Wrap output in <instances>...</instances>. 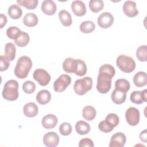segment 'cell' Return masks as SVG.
Listing matches in <instances>:
<instances>
[{"label": "cell", "mask_w": 147, "mask_h": 147, "mask_svg": "<svg viewBox=\"0 0 147 147\" xmlns=\"http://www.w3.org/2000/svg\"><path fill=\"white\" fill-rule=\"evenodd\" d=\"M32 67V60L26 56H22L17 61L14 69V75L19 79H25L28 76Z\"/></svg>", "instance_id": "1"}, {"label": "cell", "mask_w": 147, "mask_h": 147, "mask_svg": "<svg viewBox=\"0 0 147 147\" xmlns=\"http://www.w3.org/2000/svg\"><path fill=\"white\" fill-rule=\"evenodd\" d=\"M18 83L13 79L7 81L3 86L2 92L3 98L9 101H14L17 99L18 93Z\"/></svg>", "instance_id": "2"}, {"label": "cell", "mask_w": 147, "mask_h": 147, "mask_svg": "<svg viewBox=\"0 0 147 147\" xmlns=\"http://www.w3.org/2000/svg\"><path fill=\"white\" fill-rule=\"evenodd\" d=\"M117 67L123 72L130 73L133 72L136 68V62L130 56L124 55H119L117 60Z\"/></svg>", "instance_id": "3"}, {"label": "cell", "mask_w": 147, "mask_h": 147, "mask_svg": "<svg viewBox=\"0 0 147 147\" xmlns=\"http://www.w3.org/2000/svg\"><path fill=\"white\" fill-rule=\"evenodd\" d=\"M111 75L99 72L97 77L96 89L101 94L107 93L111 87Z\"/></svg>", "instance_id": "4"}, {"label": "cell", "mask_w": 147, "mask_h": 147, "mask_svg": "<svg viewBox=\"0 0 147 147\" xmlns=\"http://www.w3.org/2000/svg\"><path fill=\"white\" fill-rule=\"evenodd\" d=\"M92 86V80L90 77L86 76L75 81L74 89L75 93L79 95H83L89 91Z\"/></svg>", "instance_id": "5"}, {"label": "cell", "mask_w": 147, "mask_h": 147, "mask_svg": "<svg viewBox=\"0 0 147 147\" xmlns=\"http://www.w3.org/2000/svg\"><path fill=\"white\" fill-rule=\"evenodd\" d=\"M71 78L67 74L61 75L53 83V89L56 92H61L71 84Z\"/></svg>", "instance_id": "6"}, {"label": "cell", "mask_w": 147, "mask_h": 147, "mask_svg": "<svg viewBox=\"0 0 147 147\" xmlns=\"http://www.w3.org/2000/svg\"><path fill=\"white\" fill-rule=\"evenodd\" d=\"M33 79L42 86L48 85L51 80L49 74L44 69L38 68L36 69L33 74Z\"/></svg>", "instance_id": "7"}, {"label": "cell", "mask_w": 147, "mask_h": 147, "mask_svg": "<svg viewBox=\"0 0 147 147\" xmlns=\"http://www.w3.org/2000/svg\"><path fill=\"white\" fill-rule=\"evenodd\" d=\"M125 118L127 123L130 126L137 125L140 119L139 110L134 107H130L127 109L125 113Z\"/></svg>", "instance_id": "8"}, {"label": "cell", "mask_w": 147, "mask_h": 147, "mask_svg": "<svg viewBox=\"0 0 147 147\" xmlns=\"http://www.w3.org/2000/svg\"><path fill=\"white\" fill-rule=\"evenodd\" d=\"M98 25L103 29H106L111 26L114 22V17L109 12H104L98 17Z\"/></svg>", "instance_id": "9"}, {"label": "cell", "mask_w": 147, "mask_h": 147, "mask_svg": "<svg viewBox=\"0 0 147 147\" xmlns=\"http://www.w3.org/2000/svg\"><path fill=\"white\" fill-rule=\"evenodd\" d=\"M126 141V136L122 132H117L111 136L109 147H123L125 145Z\"/></svg>", "instance_id": "10"}, {"label": "cell", "mask_w": 147, "mask_h": 147, "mask_svg": "<svg viewBox=\"0 0 147 147\" xmlns=\"http://www.w3.org/2000/svg\"><path fill=\"white\" fill-rule=\"evenodd\" d=\"M59 142L58 134L53 131L48 132L43 137V142L47 147L56 146Z\"/></svg>", "instance_id": "11"}, {"label": "cell", "mask_w": 147, "mask_h": 147, "mask_svg": "<svg viewBox=\"0 0 147 147\" xmlns=\"http://www.w3.org/2000/svg\"><path fill=\"white\" fill-rule=\"evenodd\" d=\"M123 11L125 14L129 17H134L138 15L136 3L133 1H126L123 5Z\"/></svg>", "instance_id": "12"}, {"label": "cell", "mask_w": 147, "mask_h": 147, "mask_svg": "<svg viewBox=\"0 0 147 147\" xmlns=\"http://www.w3.org/2000/svg\"><path fill=\"white\" fill-rule=\"evenodd\" d=\"M42 12L48 16L53 15L57 10L55 2L52 0H44L41 6Z\"/></svg>", "instance_id": "13"}, {"label": "cell", "mask_w": 147, "mask_h": 147, "mask_svg": "<svg viewBox=\"0 0 147 147\" xmlns=\"http://www.w3.org/2000/svg\"><path fill=\"white\" fill-rule=\"evenodd\" d=\"M57 118L55 115L49 114L45 115L41 121L42 126L47 129L54 128L57 123Z\"/></svg>", "instance_id": "14"}, {"label": "cell", "mask_w": 147, "mask_h": 147, "mask_svg": "<svg viewBox=\"0 0 147 147\" xmlns=\"http://www.w3.org/2000/svg\"><path fill=\"white\" fill-rule=\"evenodd\" d=\"M71 9L73 13L77 16L81 17L86 13L85 3L81 1H74L72 2Z\"/></svg>", "instance_id": "15"}, {"label": "cell", "mask_w": 147, "mask_h": 147, "mask_svg": "<svg viewBox=\"0 0 147 147\" xmlns=\"http://www.w3.org/2000/svg\"><path fill=\"white\" fill-rule=\"evenodd\" d=\"M24 114L25 116L32 118L35 117L38 113V108L36 103L29 102L26 103L23 108Z\"/></svg>", "instance_id": "16"}, {"label": "cell", "mask_w": 147, "mask_h": 147, "mask_svg": "<svg viewBox=\"0 0 147 147\" xmlns=\"http://www.w3.org/2000/svg\"><path fill=\"white\" fill-rule=\"evenodd\" d=\"M51 99V94L48 90H42L36 95V99L37 102L42 105H46L49 102Z\"/></svg>", "instance_id": "17"}, {"label": "cell", "mask_w": 147, "mask_h": 147, "mask_svg": "<svg viewBox=\"0 0 147 147\" xmlns=\"http://www.w3.org/2000/svg\"><path fill=\"white\" fill-rule=\"evenodd\" d=\"M111 98L112 101L114 103L117 105H120L124 103L126 100V92L115 88L112 92Z\"/></svg>", "instance_id": "18"}, {"label": "cell", "mask_w": 147, "mask_h": 147, "mask_svg": "<svg viewBox=\"0 0 147 147\" xmlns=\"http://www.w3.org/2000/svg\"><path fill=\"white\" fill-rule=\"evenodd\" d=\"M133 83L136 86L141 87L146 84L147 76L145 72L140 71L137 72L133 77Z\"/></svg>", "instance_id": "19"}, {"label": "cell", "mask_w": 147, "mask_h": 147, "mask_svg": "<svg viewBox=\"0 0 147 147\" xmlns=\"http://www.w3.org/2000/svg\"><path fill=\"white\" fill-rule=\"evenodd\" d=\"M37 16L33 13H26L23 18L24 24L28 27H33L38 23Z\"/></svg>", "instance_id": "20"}, {"label": "cell", "mask_w": 147, "mask_h": 147, "mask_svg": "<svg viewBox=\"0 0 147 147\" xmlns=\"http://www.w3.org/2000/svg\"><path fill=\"white\" fill-rule=\"evenodd\" d=\"M96 111L95 109L92 106H87L82 110V116L87 121L93 120L96 116Z\"/></svg>", "instance_id": "21"}, {"label": "cell", "mask_w": 147, "mask_h": 147, "mask_svg": "<svg viewBox=\"0 0 147 147\" xmlns=\"http://www.w3.org/2000/svg\"><path fill=\"white\" fill-rule=\"evenodd\" d=\"M90 129V125L83 121H79L75 124L76 131L80 135H84L88 133Z\"/></svg>", "instance_id": "22"}, {"label": "cell", "mask_w": 147, "mask_h": 147, "mask_svg": "<svg viewBox=\"0 0 147 147\" xmlns=\"http://www.w3.org/2000/svg\"><path fill=\"white\" fill-rule=\"evenodd\" d=\"M8 15L14 20L19 19L22 14L21 8L17 5H12L8 9Z\"/></svg>", "instance_id": "23"}, {"label": "cell", "mask_w": 147, "mask_h": 147, "mask_svg": "<svg viewBox=\"0 0 147 147\" xmlns=\"http://www.w3.org/2000/svg\"><path fill=\"white\" fill-rule=\"evenodd\" d=\"M59 17L61 24L65 26H69L72 22V17L70 13L65 10H62L59 13Z\"/></svg>", "instance_id": "24"}, {"label": "cell", "mask_w": 147, "mask_h": 147, "mask_svg": "<svg viewBox=\"0 0 147 147\" xmlns=\"http://www.w3.org/2000/svg\"><path fill=\"white\" fill-rule=\"evenodd\" d=\"M76 65V59L68 57L63 63V68L67 73H74Z\"/></svg>", "instance_id": "25"}, {"label": "cell", "mask_w": 147, "mask_h": 147, "mask_svg": "<svg viewBox=\"0 0 147 147\" xmlns=\"http://www.w3.org/2000/svg\"><path fill=\"white\" fill-rule=\"evenodd\" d=\"M5 56L9 61H13L16 57V48L12 42H8L5 47Z\"/></svg>", "instance_id": "26"}, {"label": "cell", "mask_w": 147, "mask_h": 147, "mask_svg": "<svg viewBox=\"0 0 147 147\" xmlns=\"http://www.w3.org/2000/svg\"><path fill=\"white\" fill-rule=\"evenodd\" d=\"M86 72L87 66L84 61L81 59H76V65L74 73L79 76H83Z\"/></svg>", "instance_id": "27"}, {"label": "cell", "mask_w": 147, "mask_h": 147, "mask_svg": "<svg viewBox=\"0 0 147 147\" xmlns=\"http://www.w3.org/2000/svg\"><path fill=\"white\" fill-rule=\"evenodd\" d=\"M130 85L129 82L125 79H119L116 80L115 83V88L125 92H126L130 90Z\"/></svg>", "instance_id": "28"}, {"label": "cell", "mask_w": 147, "mask_h": 147, "mask_svg": "<svg viewBox=\"0 0 147 147\" xmlns=\"http://www.w3.org/2000/svg\"><path fill=\"white\" fill-rule=\"evenodd\" d=\"M29 40V35L25 32H22L21 34L16 40H14V42L18 47H24L28 45Z\"/></svg>", "instance_id": "29"}, {"label": "cell", "mask_w": 147, "mask_h": 147, "mask_svg": "<svg viewBox=\"0 0 147 147\" xmlns=\"http://www.w3.org/2000/svg\"><path fill=\"white\" fill-rule=\"evenodd\" d=\"M95 29L94 23L91 21H85L80 25V30L84 33H90Z\"/></svg>", "instance_id": "30"}, {"label": "cell", "mask_w": 147, "mask_h": 147, "mask_svg": "<svg viewBox=\"0 0 147 147\" xmlns=\"http://www.w3.org/2000/svg\"><path fill=\"white\" fill-rule=\"evenodd\" d=\"M104 7V3L102 0H90L89 7L94 13H98L102 10Z\"/></svg>", "instance_id": "31"}, {"label": "cell", "mask_w": 147, "mask_h": 147, "mask_svg": "<svg viewBox=\"0 0 147 147\" xmlns=\"http://www.w3.org/2000/svg\"><path fill=\"white\" fill-rule=\"evenodd\" d=\"M22 33V31L16 26H10L6 30L7 37L12 40H16Z\"/></svg>", "instance_id": "32"}, {"label": "cell", "mask_w": 147, "mask_h": 147, "mask_svg": "<svg viewBox=\"0 0 147 147\" xmlns=\"http://www.w3.org/2000/svg\"><path fill=\"white\" fill-rule=\"evenodd\" d=\"M17 2L20 5L23 6L28 9H34L38 5V0H17Z\"/></svg>", "instance_id": "33"}, {"label": "cell", "mask_w": 147, "mask_h": 147, "mask_svg": "<svg viewBox=\"0 0 147 147\" xmlns=\"http://www.w3.org/2000/svg\"><path fill=\"white\" fill-rule=\"evenodd\" d=\"M146 54H147V47L146 45H141L137 48L136 51V56L139 61L142 62L146 61Z\"/></svg>", "instance_id": "34"}, {"label": "cell", "mask_w": 147, "mask_h": 147, "mask_svg": "<svg viewBox=\"0 0 147 147\" xmlns=\"http://www.w3.org/2000/svg\"><path fill=\"white\" fill-rule=\"evenodd\" d=\"M130 99L131 102L137 105L142 104L144 102L141 91H134L132 92L130 94Z\"/></svg>", "instance_id": "35"}, {"label": "cell", "mask_w": 147, "mask_h": 147, "mask_svg": "<svg viewBox=\"0 0 147 147\" xmlns=\"http://www.w3.org/2000/svg\"><path fill=\"white\" fill-rule=\"evenodd\" d=\"M22 90L26 94H32L36 90L35 83L30 80H27L25 82L22 84Z\"/></svg>", "instance_id": "36"}, {"label": "cell", "mask_w": 147, "mask_h": 147, "mask_svg": "<svg viewBox=\"0 0 147 147\" xmlns=\"http://www.w3.org/2000/svg\"><path fill=\"white\" fill-rule=\"evenodd\" d=\"M72 126L68 122H63L59 126V132L63 136H68L72 132Z\"/></svg>", "instance_id": "37"}, {"label": "cell", "mask_w": 147, "mask_h": 147, "mask_svg": "<svg viewBox=\"0 0 147 147\" xmlns=\"http://www.w3.org/2000/svg\"><path fill=\"white\" fill-rule=\"evenodd\" d=\"M99 72H103L107 74H109L111 75L112 77H113L115 75V70L113 66L111 65L110 64H103L99 68Z\"/></svg>", "instance_id": "38"}, {"label": "cell", "mask_w": 147, "mask_h": 147, "mask_svg": "<svg viewBox=\"0 0 147 147\" xmlns=\"http://www.w3.org/2000/svg\"><path fill=\"white\" fill-rule=\"evenodd\" d=\"M105 120L108 123H109L113 127H116L119 124V122L118 116L116 114H114V113L109 114L106 116Z\"/></svg>", "instance_id": "39"}, {"label": "cell", "mask_w": 147, "mask_h": 147, "mask_svg": "<svg viewBox=\"0 0 147 147\" xmlns=\"http://www.w3.org/2000/svg\"><path fill=\"white\" fill-rule=\"evenodd\" d=\"M98 128L100 131L104 133H109L111 131L114 129V127L106 120L102 121L99 123Z\"/></svg>", "instance_id": "40"}, {"label": "cell", "mask_w": 147, "mask_h": 147, "mask_svg": "<svg viewBox=\"0 0 147 147\" xmlns=\"http://www.w3.org/2000/svg\"><path fill=\"white\" fill-rule=\"evenodd\" d=\"M0 71H5L7 70L10 65V61L7 59V57L4 55H1L0 57Z\"/></svg>", "instance_id": "41"}, {"label": "cell", "mask_w": 147, "mask_h": 147, "mask_svg": "<svg viewBox=\"0 0 147 147\" xmlns=\"http://www.w3.org/2000/svg\"><path fill=\"white\" fill-rule=\"evenodd\" d=\"M79 147H94V144L93 141L88 138H82L80 140L79 142Z\"/></svg>", "instance_id": "42"}, {"label": "cell", "mask_w": 147, "mask_h": 147, "mask_svg": "<svg viewBox=\"0 0 147 147\" xmlns=\"http://www.w3.org/2000/svg\"><path fill=\"white\" fill-rule=\"evenodd\" d=\"M0 24H1V26H0V28H2L7 23V17L5 15H4L3 14H1L0 15Z\"/></svg>", "instance_id": "43"}, {"label": "cell", "mask_w": 147, "mask_h": 147, "mask_svg": "<svg viewBox=\"0 0 147 147\" xmlns=\"http://www.w3.org/2000/svg\"><path fill=\"white\" fill-rule=\"evenodd\" d=\"M140 138L141 141L144 142H146L147 141V136H146V129L142 131L140 134Z\"/></svg>", "instance_id": "44"}, {"label": "cell", "mask_w": 147, "mask_h": 147, "mask_svg": "<svg viewBox=\"0 0 147 147\" xmlns=\"http://www.w3.org/2000/svg\"><path fill=\"white\" fill-rule=\"evenodd\" d=\"M141 93H142V96L144 101L145 102H147V94H146L147 90H146V89H144V90H142L141 91Z\"/></svg>", "instance_id": "45"}]
</instances>
